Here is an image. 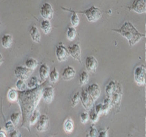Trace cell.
<instances>
[{"instance_id":"obj_1","label":"cell","mask_w":146,"mask_h":137,"mask_svg":"<svg viewBox=\"0 0 146 137\" xmlns=\"http://www.w3.org/2000/svg\"><path fill=\"white\" fill-rule=\"evenodd\" d=\"M111 31L119 33L125 38L130 46L135 45L142 38L146 37V34L139 32L134 25L129 21L125 22L119 29H113Z\"/></svg>"},{"instance_id":"obj_2","label":"cell","mask_w":146,"mask_h":137,"mask_svg":"<svg viewBox=\"0 0 146 137\" xmlns=\"http://www.w3.org/2000/svg\"><path fill=\"white\" fill-rule=\"evenodd\" d=\"M74 11L77 13H79L85 15L88 21L90 22H96L97 21L101 18L102 15V10L99 8L95 7L94 5H92L90 8L84 11L75 10Z\"/></svg>"},{"instance_id":"obj_3","label":"cell","mask_w":146,"mask_h":137,"mask_svg":"<svg viewBox=\"0 0 146 137\" xmlns=\"http://www.w3.org/2000/svg\"><path fill=\"white\" fill-rule=\"evenodd\" d=\"M146 67L144 65L137 67L134 71V80L137 84L142 86L145 84L146 82Z\"/></svg>"},{"instance_id":"obj_4","label":"cell","mask_w":146,"mask_h":137,"mask_svg":"<svg viewBox=\"0 0 146 137\" xmlns=\"http://www.w3.org/2000/svg\"><path fill=\"white\" fill-rule=\"evenodd\" d=\"M34 70L23 66H17L14 70V74L18 79L27 80L32 74Z\"/></svg>"},{"instance_id":"obj_5","label":"cell","mask_w":146,"mask_h":137,"mask_svg":"<svg viewBox=\"0 0 146 137\" xmlns=\"http://www.w3.org/2000/svg\"><path fill=\"white\" fill-rule=\"evenodd\" d=\"M80 100L84 108L87 110L91 109L94 105V101L88 93L87 88H82L80 92Z\"/></svg>"},{"instance_id":"obj_6","label":"cell","mask_w":146,"mask_h":137,"mask_svg":"<svg viewBox=\"0 0 146 137\" xmlns=\"http://www.w3.org/2000/svg\"><path fill=\"white\" fill-rule=\"evenodd\" d=\"M123 96V90L121 84L119 83H117L116 87L110 96L111 104L117 105L120 103Z\"/></svg>"},{"instance_id":"obj_7","label":"cell","mask_w":146,"mask_h":137,"mask_svg":"<svg viewBox=\"0 0 146 137\" xmlns=\"http://www.w3.org/2000/svg\"><path fill=\"white\" fill-rule=\"evenodd\" d=\"M55 55L57 60L60 62L67 60L70 55L68 49L62 43L59 44L56 47Z\"/></svg>"},{"instance_id":"obj_8","label":"cell","mask_w":146,"mask_h":137,"mask_svg":"<svg viewBox=\"0 0 146 137\" xmlns=\"http://www.w3.org/2000/svg\"><path fill=\"white\" fill-rule=\"evenodd\" d=\"M40 13L44 19L50 20L53 17L54 11L51 4L49 3L46 2L42 6Z\"/></svg>"},{"instance_id":"obj_9","label":"cell","mask_w":146,"mask_h":137,"mask_svg":"<svg viewBox=\"0 0 146 137\" xmlns=\"http://www.w3.org/2000/svg\"><path fill=\"white\" fill-rule=\"evenodd\" d=\"M129 10H133L138 14L146 13V1L145 0H136L133 1L131 6L128 7Z\"/></svg>"},{"instance_id":"obj_10","label":"cell","mask_w":146,"mask_h":137,"mask_svg":"<svg viewBox=\"0 0 146 137\" xmlns=\"http://www.w3.org/2000/svg\"><path fill=\"white\" fill-rule=\"evenodd\" d=\"M49 126V118L45 114L40 115L36 125V130L42 132L48 130Z\"/></svg>"},{"instance_id":"obj_11","label":"cell","mask_w":146,"mask_h":137,"mask_svg":"<svg viewBox=\"0 0 146 137\" xmlns=\"http://www.w3.org/2000/svg\"><path fill=\"white\" fill-rule=\"evenodd\" d=\"M67 49L70 55L71 56L73 59L78 61L80 63L82 64L81 49L79 45L78 44H74L72 46L69 45Z\"/></svg>"},{"instance_id":"obj_12","label":"cell","mask_w":146,"mask_h":137,"mask_svg":"<svg viewBox=\"0 0 146 137\" xmlns=\"http://www.w3.org/2000/svg\"><path fill=\"white\" fill-rule=\"evenodd\" d=\"M85 67L88 72H95L98 67V62L94 56H89L85 61Z\"/></svg>"},{"instance_id":"obj_13","label":"cell","mask_w":146,"mask_h":137,"mask_svg":"<svg viewBox=\"0 0 146 137\" xmlns=\"http://www.w3.org/2000/svg\"><path fill=\"white\" fill-rule=\"evenodd\" d=\"M87 90L88 93L94 102L99 98L100 95V87L96 83H94L89 86L87 88Z\"/></svg>"},{"instance_id":"obj_14","label":"cell","mask_w":146,"mask_h":137,"mask_svg":"<svg viewBox=\"0 0 146 137\" xmlns=\"http://www.w3.org/2000/svg\"><path fill=\"white\" fill-rule=\"evenodd\" d=\"M54 97V90L53 87L48 86L43 90L42 97L43 101L47 104H50L53 101Z\"/></svg>"},{"instance_id":"obj_15","label":"cell","mask_w":146,"mask_h":137,"mask_svg":"<svg viewBox=\"0 0 146 137\" xmlns=\"http://www.w3.org/2000/svg\"><path fill=\"white\" fill-rule=\"evenodd\" d=\"M50 68L46 63H43L39 68V74L40 79L42 82H44L49 77Z\"/></svg>"},{"instance_id":"obj_16","label":"cell","mask_w":146,"mask_h":137,"mask_svg":"<svg viewBox=\"0 0 146 137\" xmlns=\"http://www.w3.org/2000/svg\"><path fill=\"white\" fill-rule=\"evenodd\" d=\"M76 74V71L72 67L68 66L64 68L62 73V77L65 80L72 79Z\"/></svg>"},{"instance_id":"obj_17","label":"cell","mask_w":146,"mask_h":137,"mask_svg":"<svg viewBox=\"0 0 146 137\" xmlns=\"http://www.w3.org/2000/svg\"><path fill=\"white\" fill-rule=\"evenodd\" d=\"M29 32L32 40L35 43H39L40 42L41 36L38 27L36 26L33 25Z\"/></svg>"},{"instance_id":"obj_18","label":"cell","mask_w":146,"mask_h":137,"mask_svg":"<svg viewBox=\"0 0 146 137\" xmlns=\"http://www.w3.org/2000/svg\"><path fill=\"white\" fill-rule=\"evenodd\" d=\"M61 8L65 11H69V12H72V13L70 19L72 26L74 27H77L80 23V19H79V16H78L77 13H76L74 10H72L70 9L67 8L62 7H61Z\"/></svg>"},{"instance_id":"obj_19","label":"cell","mask_w":146,"mask_h":137,"mask_svg":"<svg viewBox=\"0 0 146 137\" xmlns=\"http://www.w3.org/2000/svg\"><path fill=\"white\" fill-rule=\"evenodd\" d=\"M13 42V38L10 34H4L1 38V45L5 49H10L12 45Z\"/></svg>"},{"instance_id":"obj_20","label":"cell","mask_w":146,"mask_h":137,"mask_svg":"<svg viewBox=\"0 0 146 137\" xmlns=\"http://www.w3.org/2000/svg\"><path fill=\"white\" fill-rule=\"evenodd\" d=\"M40 28L42 31L45 34L50 33L52 29L51 21L48 20L43 19L41 22Z\"/></svg>"},{"instance_id":"obj_21","label":"cell","mask_w":146,"mask_h":137,"mask_svg":"<svg viewBox=\"0 0 146 137\" xmlns=\"http://www.w3.org/2000/svg\"><path fill=\"white\" fill-rule=\"evenodd\" d=\"M74 128V124L70 118L66 119L64 122V129L66 133L70 134L73 132Z\"/></svg>"},{"instance_id":"obj_22","label":"cell","mask_w":146,"mask_h":137,"mask_svg":"<svg viewBox=\"0 0 146 137\" xmlns=\"http://www.w3.org/2000/svg\"><path fill=\"white\" fill-rule=\"evenodd\" d=\"M25 65L26 67L31 70H35L39 65L38 61L34 58H29L25 62Z\"/></svg>"},{"instance_id":"obj_23","label":"cell","mask_w":146,"mask_h":137,"mask_svg":"<svg viewBox=\"0 0 146 137\" xmlns=\"http://www.w3.org/2000/svg\"><path fill=\"white\" fill-rule=\"evenodd\" d=\"M49 77L50 81L52 84H55L58 80L59 73L56 68H54L50 72Z\"/></svg>"},{"instance_id":"obj_24","label":"cell","mask_w":146,"mask_h":137,"mask_svg":"<svg viewBox=\"0 0 146 137\" xmlns=\"http://www.w3.org/2000/svg\"><path fill=\"white\" fill-rule=\"evenodd\" d=\"M77 35V31L75 27L72 26H70L68 27L67 30V38L68 40L70 41H72L76 38Z\"/></svg>"},{"instance_id":"obj_25","label":"cell","mask_w":146,"mask_h":137,"mask_svg":"<svg viewBox=\"0 0 146 137\" xmlns=\"http://www.w3.org/2000/svg\"><path fill=\"white\" fill-rule=\"evenodd\" d=\"M39 85V81L38 78L36 76H33L28 82L27 87L29 89L32 90L37 88Z\"/></svg>"},{"instance_id":"obj_26","label":"cell","mask_w":146,"mask_h":137,"mask_svg":"<svg viewBox=\"0 0 146 137\" xmlns=\"http://www.w3.org/2000/svg\"><path fill=\"white\" fill-rule=\"evenodd\" d=\"M88 73L86 71H83L79 75V81L81 85H85L89 80Z\"/></svg>"},{"instance_id":"obj_27","label":"cell","mask_w":146,"mask_h":137,"mask_svg":"<svg viewBox=\"0 0 146 137\" xmlns=\"http://www.w3.org/2000/svg\"><path fill=\"white\" fill-rule=\"evenodd\" d=\"M18 94L16 89H11L7 93V98L10 102H14L17 101L18 99Z\"/></svg>"},{"instance_id":"obj_28","label":"cell","mask_w":146,"mask_h":137,"mask_svg":"<svg viewBox=\"0 0 146 137\" xmlns=\"http://www.w3.org/2000/svg\"><path fill=\"white\" fill-rule=\"evenodd\" d=\"M116 83L114 80H111L106 86V92L108 96V98H109L111 94L114 90L116 86Z\"/></svg>"},{"instance_id":"obj_29","label":"cell","mask_w":146,"mask_h":137,"mask_svg":"<svg viewBox=\"0 0 146 137\" xmlns=\"http://www.w3.org/2000/svg\"><path fill=\"white\" fill-rule=\"evenodd\" d=\"M11 121L13 123L15 126H17L21 119V114L19 112H14L11 116Z\"/></svg>"},{"instance_id":"obj_30","label":"cell","mask_w":146,"mask_h":137,"mask_svg":"<svg viewBox=\"0 0 146 137\" xmlns=\"http://www.w3.org/2000/svg\"><path fill=\"white\" fill-rule=\"evenodd\" d=\"M40 115L38 109L35 110V111L32 113V116L30 120V123L31 125H35L37 123L38 119Z\"/></svg>"},{"instance_id":"obj_31","label":"cell","mask_w":146,"mask_h":137,"mask_svg":"<svg viewBox=\"0 0 146 137\" xmlns=\"http://www.w3.org/2000/svg\"><path fill=\"white\" fill-rule=\"evenodd\" d=\"M17 89L20 91H24L27 89V85L24 80L21 79H18L16 83Z\"/></svg>"},{"instance_id":"obj_32","label":"cell","mask_w":146,"mask_h":137,"mask_svg":"<svg viewBox=\"0 0 146 137\" xmlns=\"http://www.w3.org/2000/svg\"><path fill=\"white\" fill-rule=\"evenodd\" d=\"M80 100V92L79 91L77 92L73 95L71 99V106L74 108L76 107Z\"/></svg>"},{"instance_id":"obj_33","label":"cell","mask_w":146,"mask_h":137,"mask_svg":"<svg viewBox=\"0 0 146 137\" xmlns=\"http://www.w3.org/2000/svg\"><path fill=\"white\" fill-rule=\"evenodd\" d=\"M89 120V115L87 112H83L80 116V120L82 124H85Z\"/></svg>"},{"instance_id":"obj_34","label":"cell","mask_w":146,"mask_h":137,"mask_svg":"<svg viewBox=\"0 0 146 137\" xmlns=\"http://www.w3.org/2000/svg\"><path fill=\"white\" fill-rule=\"evenodd\" d=\"M89 115V119H90L91 122L93 123H95L98 121L99 115L95 112V111H91Z\"/></svg>"},{"instance_id":"obj_35","label":"cell","mask_w":146,"mask_h":137,"mask_svg":"<svg viewBox=\"0 0 146 137\" xmlns=\"http://www.w3.org/2000/svg\"><path fill=\"white\" fill-rule=\"evenodd\" d=\"M15 125L11 120L7 122L6 123L5 125L6 129L7 132L9 133L11 132L13 130H15Z\"/></svg>"},{"instance_id":"obj_36","label":"cell","mask_w":146,"mask_h":137,"mask_svg":"<svg viewBox=\"0 0 146 137\" xmlns=\"http://www.w3.org/2000/svg\"><path fill=\"white\" fill-rule=\"evenodd\" d=\"M98 134V132L97 129L94 126V124H93L92 126H90V129L89 132L90 137H96Z\"/></svg>"},{"instance_id":"obj_37","label":"cell","mask_w":146,"mask_h":137,"mask_svg":"<svg viewBox=\"0 0 146 137\" xmlns=\"http://www.w3.org/2000/svg\"><path fill=\"white\" fill-rule=\"evenodd\" d=\"M95 112L98 115L101 114L102 113V104L100 103L96 105L95 108Z\"/></svg>"},{"instance_id":"obj_38","label":"cell","mask_w":146,"mask_h":137,"mask_svg":"<svg viewBox=\"0 0 146 137\" xmlns=\"http://www.w3.org/2000/svg\"><path fill=\"white\" fill-rule=\"evenodd\" d=\"M108 128H107V129L101 130L99 132V135H98V136L99 137H108Z\"/></svg>"},{"instance_id":"obj_39","label":"cell","mask_w":146,"mask_h":137,"mask_svg":"<svg viewBox=\"0 0 146 137\" xmlns=\"http://www.w3.org/2000/svg\"><path fill=\"white\" fill-rule=\"evenodd\" d=\"M10 136L11 137H20L22 136L21 133L19 131H17V130L15 129L13 130L10 133Z\"/></svg>"},{"instance_id":"obj_40","label":"cell","mask_w":146,"mask_h":137,"mask_svg":"<svg viewBox=\"0 0 146 137\" xmlns=\"http://www.w3.org/2000/svg\"><path fill=\"white\" fill-rule=\"evenodd\" d=\"M0 137H7L6 134L3 130H0Z\"/></svg>"},{"instance_id":"obj_41","label":"cell","mask_w":146,"mask_h":137,"mask_svg":"<svg viewBox=\"0 0 146 137\" xmlns=\"http://www.w3.org/2000/svg\"><path fill=\"white\" fill-rule=\"evenodd\" d=\"M4 58L2 54L0 53V66L2 65V63L4 62Z\"/></svg>"}]
</instances>
